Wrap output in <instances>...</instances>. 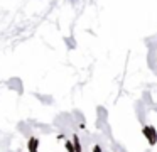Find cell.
Returning a JSON list of instances; mask_svg holds the SVG:
<instances>
[{
	"label": "cell",
	"instance_id": "obj_1",
	"mask_svg": "<svg viewBox=\"0 0 157 152\" xmlns=\"http://www.w3.org/2000/svg\"><path fill=\"white\" fill-rule=\"evenodd\" d=\"M144 135L147 137V140H149L150 145H154L157 142V130L154 127H150V125H147V127H144Z\"/></svg>",
	"mask_w": 157,
	"mask_h": 152
},
{
	"label": "cell",
	"instance_id": "obj_2",
	"mask_svg": "<svg viewBox=\"0 0 157 152\" xmlns=\"http://www.w3.org/2000/svg\"><path fill=\"white\" fill-rule=\"evenodd\" d=\"M37 147H39V138L37 137H31L27 140V149L29 152H37Z\"/></svg>",
	"mask_w": 157,
	"mask_h": 152
},
{
	"label": "cell",
	"instance_id": "obj_3",
	"mask_svg": "<svg viewBox=\"0 0 157 152\" xmlns=\"http://www.w3.org/2000/svg\"><path fill=\"white\" fill-rule=\"evenodd\" d=\"M73 142H75V152H81V145H79V140H78V137H73Z\"/></svg>",
	"mask_w": 157,
	"mask_h": 152
},
{
	"label": "cell",
	"instance_id": "obj_4",
	"mask_svg": "<svg viewBox=\"0 0 157 152\" xmlns=\"http://www.w3.org/2000/svg\"><path fill=\"white\" fill-rule=\"evenodd\" d=\"M66 149H68V152H75V147H73L71 142H66Z\"/></svg>",
	"mask_w": 157,
	"mask_h": 152
},
{
	"label": "cell",
	"instance_id": "obj_5",
	"mask_svg": "<svg viewBox=\"0 0 157 152\" xmlns=\"http://www.w3.org/2000/svg\"><path fill=\"white\" fill-rule=\"evenodd\" d=\"M93 152H101V149H100V147H98V145H96V147H95V149H93Z\"/></svg>",
	"mask_w": 157,
	"mask_h": 152
}]
</instances>
